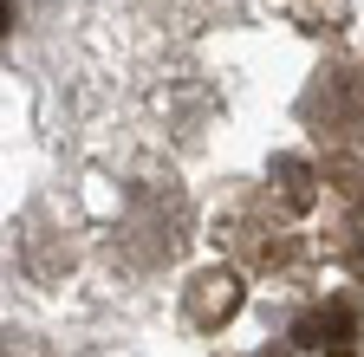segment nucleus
Here are the masks:
<instances>
[{
    "instance_id": "nucleus-3",
    "label": "nucleus",
    "mask_w": 364,
    "mask_h": 357,
    "mask_svg": "<svg viewBox=\"0 0 364 357\" xmlns=\"http://www.w3.org/2000/svg\"><path fill=\"white\" fill-rule=\"evenodd\" d=\"M196 286H202V292H196V319H202V325L228 319V312L241 305V280H235V273H202Z\"/></svg>"
},
{
    "instance_id": "nucleus-2",
    "label": "nucleus",
    "mask_w": 364,
    "mask_h": 357,
    "mask_svg": "<svg viewBox=\"0 0 364 357\" xmlns=\"http://www.w3.org/2000/svg\"><path fill=\"white\" fill-rule=\"evenodd\" d=\"M299 351H326V357H358V331L345 312H306L299 319Z\"/></svg>"
},
{
    "instance_id": "nucleus-4",
    "label": "nucleus",
    "mask_w": 364,
    "mask_h": 357,
    "mask_svg": "<svg viewBox=\"0 0 364 357\" xmlns=\"http://www.w3.org/2000/svg\"><path fill=\"white\" fill-rule=\"evenodd\" d=\"M280 182H287V202H293V208H299V202L312 195V189H306V163H293V156L280 163Z\"/></svg>"
},
{
    "instance_id": "nucleus-1",
    "label": "nucleus",
    "mask_w": 364,
    "mask_h": 357,
    "mask_svg": "<svg viewBox=\"0 0 364 357\" xmlns=\"http://www.w3.org/2000/svg\"><path fill=\"white\" fill-rule=\"evenodd\" d=\"M306 123L318 130V137H338V143H364V72H318L312 92H306Z\"/></svg>"
}]
</instances>
